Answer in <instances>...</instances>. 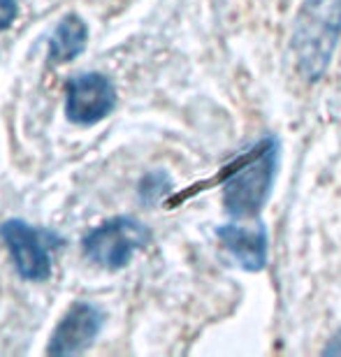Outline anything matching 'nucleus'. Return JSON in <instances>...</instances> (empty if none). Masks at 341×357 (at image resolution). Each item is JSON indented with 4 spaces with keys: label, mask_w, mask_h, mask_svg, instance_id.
I'll use <instances>...</instances> for the list:
<instances>
[{
    "label": "nucleus",
    "mask_w": 341,
    "mask_h": 357,
    "mask_svg": "<svg viewBox=\"0 0 341 357\" xmlns=\"http://www.w3.org/2000/svg\"><path fill=\"white\" fill-rule=\"evenodd\" d=\"M341 38V0H302L290 33V52L304 82H321Z\"/></svg>",
    "instance_id": "nucleus-1"
},
{
    "label": "nucleus",
    "mask_w": 341,
    "mask_h": 357,
    "mask_svg": "<svg viewBox=\"0 0 341 357\" xmlns=\"http://www.w3.org/2000/svg\"><path fill=\"white\" fill-rule=\"evenodd\" d=\"M276 165H279V139L267 135L239 153L223 169V206L232 218H253L272 192Z\"/></svg>",
    "instance_id": "nucleus-2"
},
{
    "label": "nucleus",
    "mask_w": 341,
    "mask_h": 357,
    "mask_svg": "<svg viewBox=\"0 0 341 357\" xmlns=\"http://www.w3.org/2000/svg\"><path fill=\"white\" fill-rule=\"evenodd\" d=\"M151 239L146 225L130 216L112 218L107 223L93 227L84 237V255L105 269H123L132 255L144 248Z\"/></svg>",
    "instance_id": "nucleus-3"
},
{
    "label": "nucleus",
    "mask_w": 341,
    "mask_h": 357,
    "mask_svg": "<svg viewBox=\"0 0 341 357\" xmlns=\"http://www.w3.org/2000/svg\"><path fill=\"white\" fill-rule=\"evenodd\" d=\"M116 105V89L100 73L77 75L68 84L66 114L77 126H93L112 114Z\"/></svg>",
    "instance_id": "nucleus-4"
},
{
    "label": "nucleus",
    "mask_w": 341,
    "mask_h": 357,
    "mask_svg": "<svg viewBox=\"0 0 341 357\" xmlns=\"http://www.w3.org/2000/svg\"><path fill=\"white\" fill-rule=\"evenodd\" d=\"M0 237L10 248L14 267L26 281H47L52 274L47 246L42 244L40 232L24 220H5L0 225Z\"/></svg>",
    "instance_id": "nucleus-5"
},
{
    "label": "nucleus",
    "mask_w": 341,
    "mask_h": 357,
    "mask_svg": "<svg viewBox=\"0 0 341 357\" xmlns=\"http://www.w3.org/2000/svg\"><path fill=\"white\" fill-rule=\"evenodd\" d=\"M103 313L89 302H77L70 306V311L63 316L59 327L49 339L47 353L63 357V355H79L93 344V339L100 334Z\"/></svg>",
    "instance_id": "nucleus-6"
},
{
    "label": "nucleus",
    "mask_w": 341,
    "mask_h": 357,
    "mask_svg": "<svg viewBox=\"0 0 341 357\" xmlns=\"http://www.w3.org/2000/svg\"><path fill=\"white\" fill-rule=\"evenodd\" d=\"M218 241L223 248L239 262L241 269L246 271H260L267 265V232L265 225L255 223L253 227L248 225H221L216 230Z\"/></svg>",
    "instance_id": "nucleus-7"
},
{
    "label": "nucleus",
    "mask_w": 341,
    "mask_h": 357,
    "mask_svg": "<svg viewBox=\"0 0 341 357\" xmlns=\"http://www.w3.org/2000/svg\"><path fill=\"white\" fill-rule=\"evenodd\" d=\"M89 42V26L84 24L79 14H66L49 42V61L56 66H66L75 61Z\"/></svg>",
    "instance_id": "nucleus-8"
},
{
    "label": "nucleus",
    "mask_w": 341,
    "mask_h": 357,
    "mask_svg": "<svg viewBox=\"0 0 341 357\" xmlns=\"http://www.w3.org/2000/svg\"><path fill=\"white\" fill-rule=\"evenodd\" d=\"M169 188H172V181H169V176L165 172H149L139 181V197L144 199L146 204H153V202H158Z\"/></svg>",
    "instance_id": "nucleus-9"
},
{
    "label": "nucleus",
    "mask_w": 341,
    "mask_h": 357,
    "mask_svg": "<svg viewBox=\"0 0 341 357\" xmlns=\"http://www.w3.org/2000/svg\"><path fill=\"white\" fill-rule=\"evenodd\" d=\"M17 0H0V31H7L17 19Z\"/></svg>",
    "instance_id": "nucleus-10"
},
{
    "label": "nucleus",
    "mask_w": 341,
    "mask_h": 357,
    "mask_svg": "<svg viewBox=\"0 0 341 357\" xmlns=\"http://www.w3.org/2000/svg\"><path fill=\"white\" fill-rule=\"evenodd\" d=\"M335 353H341V332L332 339V344L325 348V355H335Z\"/></svg>",
    "instance_id": "nucleus-11"
}]
</instances>
